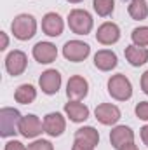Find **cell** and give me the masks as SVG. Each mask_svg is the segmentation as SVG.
Returning <instances> with one entry per match:
<instances>
[{
    "instance_id": "obj_4",
    "label": "cell",
    "mask_w": 148,
    "mask_h": 150,
    "mask_svg": "<svg viewBox=\"0 0 148 150\" xmlns=\"http://www.w3.org/2000/svg\"><path fill=\"white\" fill-rule=\"evenodd\" d=\"M92 16L85 9H73L68 14V26L77 35H87L92 30Z\"/></svg>"
},
{
    "instance_id": "obj_26",
    "label": "cell",
    "mask_w": 148,
    "mask_h": 150,
    "mask_svg": "<svg viewBox=\"0 0 148 150\" xmlns=\"http://www.w3.org/2000/svg\"><path fill=\"white\" fill-rule=\"evenodd\" d=\"M5 150H28V147H25L21 142H18V140H11V142H7L5 143Z\"/></svg>"
},
{
    "instance_id": "obj_22",
    "label": "cell",
    "mask_w": 148,
    "mask_h": 150,
    "mask_svg": "<svg viewBox=\"0 0 148 150\" xmlns=\"http://www.w3.org/2000/svg\"><path fill=\"white\" fill-rule=\"evenodd\" d=\"M92 7H94L98 16L106 18L115 9V0H92Z\"/></svg>"
},
{
    "instance_id": "obj_8",
    "label": "cell",
    "mask_w": 148,
    "mask_h": 150,
    "mask_svg": "<svg viewBox=\"0 0 148 150\" xmlns=\"http://www.w3.org/2000/svg\"><path fill=\"white\" fill-rule=\"evenodd\" d=\"M89 93V82L82 77V75H73L70 77L68 84H66V96L73 101H80L87 96Z\"/></svg>"
},
{
    "instance_id": "obj_1",
    "label": "cell",
    "mask_w": 148,
    "mask_h": 150,
    "mask_svg": "<svg viewBox=\"0 0 148 150\" xmlns=\"http://www.w3.org/2000/svg\"><path fill=\"white\" fill-rule=\"evenodd\" d=\"M11 30L18 40H30L37 33V21L32 14H19L11 23Z\"/></svg>"
},
{
    "instance_id": "obj_20",
    "label": "cell",
    "mask_w": 148,
    "mask_h": 150,
    "mask_svg": "<svg viewBox=\"0 0 148 150\" xmlns=\"http://www.w3.org/2000/svg\"><path fill=\"white\" fill-rule=\"evenodd\" d=\"M35 98H37V89L32 84H21L14 93V100L21 105H30L35 101Z\"/></svg>"
},
{
    "instance_id": "obj_2",
    "label": "cell",
    "mask_w": 148,
    "mask_h": 150,
    "mask_svg": "<svg viewBox=\"0 0 148 150\" xmlns=\"http://www.w3.org/2000/svg\"><path fill=\"white\" fill-rule=\"evenodd\" d=\"M108 93L117 101H127L132 96V84L125 75H111L108 79Z\"/></svg>"
},
{
    "instance_id": "obj_27",
    "label": "cell",
    "mask_w": 148,
    "mask_h": 150,
    "mask_svg": "<svg viewBox=\"0 0 148 150\" xmlns=\"http://www.w3.org/2000/svg\"><path fill=\"white\" fill-rule=\"evenodd\" d=\"M141 89L145 94H148V70L141 75Z\"/></svg>"
},
{
    "instance_id": "obj_17",
    "label": "cell",
    "mask_w": 148,
    "mask_h": 150,
    "mask_svg": "<svg viewBox=\"0 0 148 150\" xmlns=\"http://www.w3.org/2000/svg\"><path fill=\"white\" fill-rule=\"evenodd\" d=\"M65 113L68 115V119L72 122H84L89 119V108L87 105L80 103V101H68L65 105Z\"/></svg>"
},
{
    "instance_id": "obj_23",
    "label": "cell",
    "mask_w": 148,
    "mask_h": 150,
    "mask_svg": "<svg viewBox=\"0 0 148 150\" xmlns=\"http://www.w3.org/2000/svg\"><path fill=\"white\" fill-rule=\"evenodd\" d=\"M131 38L134 42V45H140V47H147L148 45V26H138L132 30Z\"/></svg>"
},
{
    "instance_id": "obj_5",
    "label": "cell",
    "mask_w": 148,
    "mask_h": 150,
    "mask_svg": "<svg viewBox=\"0 0 148 150\" xmlns=\"http://www.w3.org/2000/svg\"><path fill=\"white\" fill-rule=\"evenodd\" d=\"M89 54H91V45L85 44V42H82V40H68V42L63 45V56H65L68 61L80 63V61H84Z\"/></svg>"
},
{
    "instance_id": "obj_32",
    "label": "cell",
    "mask_w": 148,
    "mask_h": 150,
    "mask_svg": "<svg viewBox=\"0 0 148 150\" xmlns=\"http://www.w3.org/2000/svg\"><path fill=\"white\" fill-rule=\"evenodd\" d=\"M66 2H70V4H80L82 0H66Z\"/></svg>"
},
{
    "instance_id": "obj_31",
    "label": "cell",
    "mask_w": 148,
    "mask_h": 150,
    "mask_svg": "<svg viewBox=\"0 0 148 150\" xmlns=\"http://www.w3.org/2000/svg\"><path fill=\"white\" fill-rule=\"evenodd\" d=\"M118 150H140L136 145H134V142H131V143H127V145H124V147H120Z\"/></svg>"
},
{
    "instance_id": "obj_18",
    "label": "cell",
    "mask_w": 148,
    "mask_h": 150,
    "mask_svg": "<svg viewBox=\"0 0 148 150\" xmlns=\"http://www.w3.org/2000/svg\"><path fill=\"white\" fill-rule=\"evenodd\" d=\"M125 59L132 65V67H141L148 61V49L147 47H140V45H127L125 51Z\"/></svg>"
},
{
    "instance_id": "obj_11",
    "label": "cell",
    "mask_w": 148,
    "mask_h": 150,
    "mask_svg": "<svg viewBox=\"0 0 148 150\" xmlns=\"http://www.w3.org/2000/svg\"><path fill=\"white\" fill-rule=\"evenodd\" d=\"M66 129V120L59 112H51L44 117V131L49 136H61Z\"/></svg>"
},
{
    "instance_id": "obj_7",
    "label": "cell",
    "mask_w": 148,
    "mask_h": 150,
    "mask_svg": "<svg viewBox=\"0 0 148 150\" xmlns=\"http://www.w3.org/2000/svg\"><path fill=\"white\" fill-rule=\"evenodd\" d=\"M19 133H21L25 138H37L38 134L45 133V131H44V122L38 119L37 115L28 113V115L21 117V122H19Z\"/></svg>"
},
{
    "instance_id": "obj_30",
    "label": "cell",
    "mask_w": 148,
    "mask_h": 150,
    "mask_svg": "<svg viewBox=\"0 0 148 150\" xmlns=\"http://www.w3.org/2000/svg\"><path fill=\"white\" fill-rule=\"evenodd\" d=\"M0 35H2V47H0V49H7V45H9V38H7V33H4V32H2Z\"/></svg>"
},
{
    "instance_id": "obj_29",
    "label": "cell",
    "mask_w": 148,
    "mask_h": 150,
    "mask_svg": "<svg viewBox=\"0 0 148 150\" xmlns=\"http://www.w3.org/2000/svg\"><path fill=\"white\" fill-rule=\"evenodd\" d=\"M72 150H94L92 147H89V145H84V143H78V142H75Z\"/></svg>"
},
{
    "instance_id": "obj_9",
    "label": "cell",
    "mask_w": 148,
    "mask_h": 150,
    "mask_svg": "<svg viewBox=\"0 0 148 150\" xmlns=\"http://www.w3.org/2000/svg\"><path fill=\"white\" fill-rule=\"evenodd\" d=\"M33 58L37 59L40 65H49L52 61H56L58 58V49L54 44L51 42H37L33 45V51H32Z\"/></svg>"
},
{
    "instance_id": "obj_15",
    "label": "cell",
    "mask_w": 148,
    "mask_h": 150,
    "mask_svg": "<svg viewBox=\"0 0 148 150\" xmlns=\"http://www.w3.org/2000/svg\"><path fill=\"white\" fill-rule=\"evenodd\" d=\"M131 142H134V133H132L131 127H127V126H117V127L111 129L110 143L113 149L118 150L120 147H124V145H127Z\"/></svg>"
},
{
    "instance_id": "obj_21",
    "label": "cell",
    "mask_w": 148,
    "mask_h": 150,
    "mask_svg": "<svg viewBox=\"0 0 148 150\" xmlns=\"http://www.w3.org/2000/svg\"><path fill=\"white\" fill-rule=\"evenodd\" d=\"M129 16L136 21H141V19H147L148 16V5H147V0H131L129 2Z\"/></svg>"
},
{
    "instance_id": "obj_19",
    "label": "cell",
    "mask_w": 148,
    "mask_h": 150,
    "mask_svg": "<svg viewBox=\"0 0 148 150\" xmlns=\"http://www.w3.org/2000/svg\"><path fill=\"white\" fill-rule=\"evenodd\" d=\"M75 142L96 149V145L99 143V133L94 127H91V126H84V127L75 131Z\"/></svg>"
},
{
    "instance_id": "obj_6",
    "label": "cell",
    "mask_w": 148,
    "mask_h": 150,
    "mask_svg": "<svg viewBox=\"0 0 148 150\" xmlns=\"http://www.w3.org/2000/svg\"><path fill=\"white\" fill-rule=\"evenodd\" d=\"M26 67H28V58H26V54L23 51L16 49V51H11L7 54V58H5V70H7L9 75L18 77V75H21L26 70Z\"/></svg>"
},
{
    "instance_id": "obj_3",
    "label": "cell",
    "mask_w": 148,
    "mask_h": 150,
    "mask_svg": "<svg viewBox=\"0 0 148 150\" xmlns=\"http://www.w3.org/2000/svg\"><path fill=\"white\" fill-rule=\"evenodd\" d=\"M19 122H21V113L16 108L4 107L0 110V136L9 138L19 133Z\"/></svg>"
},
{
    "instance_id": "obj_25",
    "label": "cell",
    "mask_w": 148,
    "mask_h": 150,
    "mask_svg": "<svg viewBox=\"0 0 148 150\" xmlns=\"http://www.w3.org/2000/svg\"><path fill=\"white\" fill-rule=\"evenodd\" d=\"M136 115L141 119V120H148V101H140L134 108Z\"/></svg>"
},
{
    "instance_id": "obj_24",
    "label": "cell",
    "mask_w": 148,
    "mask_h": 150,
    "mask_svg": "<svg viewBox=\"0 0 148 150\" xmlns=\"http://www.w3.org/2000/svg\"><path fill=\"white\" fill-rule=\"evenodd\" d=\"M28 150H54V147L49 140H35L28 145Z\"/></svg>"
},
{
    "instance_id": "obj_14",
    "label": "cell",
    "mask_w": 148,
    "mask_h": 150,
    "mask_svg": "<svg viewBox=\"0 0 148 150\" xmlns=\"http://www.w3.org/2000/svg\"><path fill=\"white\" fill-rule=\"evenodd\" d=\"M118 38H120V28L110 21L99 25V28L96 32V40L103 45H111V44L118 42Z\"/></svg>"
},
{
    "instance_id": "obj_12",
    "label": "cell",
    "mask_w": 148,
    "mask_h": 150,
    "mask_svg": "<svg viewBox=\"0 0 148 150\" xmlns=\"http://www.w3.org/2000/svg\"><path fill=\"white\" fill-rule=\"evenodd\" d=\"M40 89L45 94H56L61 87V74L58 70H45L38 79Z\"/></svg>"
},
{
    "instance_id": "obj_16",
    "label": "cell",
    "mask_w": 148,
    "mask_h": 150,
    "mask_svg": "<svg viewBox=\"0 0 148 150\" xmlns=\"http://www.w3.org/2000/svg\"><path fill=\"white\" fill-rule=\"evenodd\" d=\"M117 54L110 49H101L94 54V67L101 72H110L117 67Z\"/></svg>"
},
{
    "instance_id": "obj_28",
    "label": "cell",
    "mask_w": 148,
    "mask_h": 150,
    "mask_svg": "<svg viewBox=\"0 0 148 150\" xmlns=\"http://www.w3.org/2000/svg\"><path fill=\"white\" fill-rule=\"evenodd\" d=\"M140 134H141V140H143V143L148 147V126H143V127H141Z\"/></svg>"
},
{
    "instance_id": "obj_13",
    "label": "cell",
    "mask_w": 148,
    "mask_h": 150,
    "mask_svg": "<svg viewBox=\"0 0 148 150\" xmlns=\"http://www.w3.org/2000/svg\"><path fill=\"white\" fill-rule=\"evenodd\" d=\"M63 28H65V23L61 19L59 14L56 12H47L44 18H42V32L49 37H59L63 33Z\"/></svg>"
},
{
    "instance_id": "obj_10",
    "label": "cell",
    "mask_w": 148,
    "mask_h": 150,
    "mask_svg": "<svg viewBox=\"0 0 148 150\" xmlns=\"http://www.w3.org/2000/svg\"><path fill=\"white\" fill-rule=\"evenodd\" d=\"M94 115H96L98 122H101L103 126H113L120 119V108L111 103H101L96 107Z\"/></svg>"
}]
</instances>
